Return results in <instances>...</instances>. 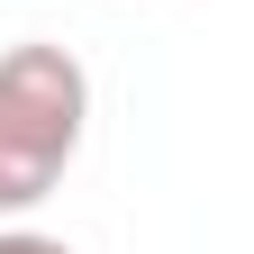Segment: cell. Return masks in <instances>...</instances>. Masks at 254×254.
Returning <instances> with one entry per match:
<instances>
[{"label":"cell","instance_id":"1","mask_svg":"<svg viewBox=\"0 0 254 254\" xmlns=\"http://www.w3.org/2000/svg\"><path fill=\"white\" fill-rule=\"evenodd\" d=\"M91 127V73L73 46L27 37L0 55V218L55 200V182L73 173Z\"/></svg>","mask_w":254,"mask_h":254},{"label":"cell","instance_id":"2","mask_svg":"<svg viewBox=\"0 0 254 254\" xmlns=\"http://www.w3.org/2000/svg\"><path fill=\"white\" fill-rule=\"evenodd\" d=\"M0 254H73V245H64V236H37V227H9Z\"/></svg>","mask_w":254,"mask_h":254}]
</instances>
